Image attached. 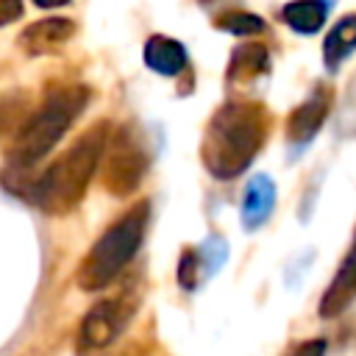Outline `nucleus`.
Masks as SVG:
<instances>
[{
  "label": "nucleus",
  "instance_id": "f257e3e1",
  "mask_svg": "<svg viewBox=\"0 0 356 356\" xmlns=\"http://www.w3.org/2000/svg\"><path fill=\"white\" fill-rule=\"evenodd\" d=\"M270 117L264 106L231 100L220 106L206 125L200 142V159L211 178L231 181L245 172L267 142Z\"/></svg>",
  "mask_w": 356,
  "mask_h": 356
},
{
  "label": "nucleus",
  "instance_id": "f03ea898",
  "mask_svg": "<svg viewBox=\"0 0 356 356\" xmlns=\"http://www.w3.org/2000/svg\"><path fill=\"white\" fill-rule=\"evenodd\" d=\"M111 136V125L106 120L89 125L56 161H50L42 175L31 184V203L50 214V217H64L70 214L86 195L95 172L100 170L106 145Z\"/></svg>",
  "mask_w": 356,
  "mask_h": 356
},
{
  "label": "nucleus",
  "instance_id": "7ed1b4c3",
  "mask_svg": "<svg viewBox=\"0 0 356 356\" xmlns=\"http://www.w3.org/2000/svg\"><path fill=\"white\" fill-rule=\"evenodd\" d=\"M86 103H89V89L81 83L50 92L11 136L6 147V164L14 172H22L39 164L44 156H50V150L64 139L72 122L83 114Z\"/></svg>",
  "mask_w": 356,
  "mask_h": 356
},
{
  "label": "nucleus",
  "instance_id": "20e7f679",
  "mask_svg": "<svg viewBox=\"0 0 356 356\" xmlns=\"http://www.w3.org/2000/svg\"><path fill=\"white\" fill-rule=\"evenodd\" d=\"M147 214H150L147 200H139L131 209H125L92 242V248L86 250L83 261L75 270V284L83 292H100V289H106L131 264V259L142 248L145 228H147Z\"/></svg>",
  "mask_w": 356,
  "mask_h": 356
},
{
  "label": "nucleus",
  "instance_id": "39448f33",
  "mask_svg": "<svg viewBox=\"0 0 356 356\" xmlns=\"http://www.w3.org/2000/svg\"><path fill=\"white\" fill-rule=\"evenodd\" d=\"M147 150L142 136H136L131 128H120L108 136L106 153H103V186L114 197H128L147 172Z\"/></svg>",
  "mask_w": 356,
  "mask_h": 356
},
{
  "label": "nucleus",
  "instance_id": "423d86ee",
  "mask_svg": "<svg viewBox=\"0 0 356 356\" xmlns=\"http://www.w3.org/2000/svg\"><path fill=\"white\" fill-rule=\"evenodd\" d=\"M134 312H136V298L131 292H117L111 298H100L81 320L78 350L92 353V350L108 348L122 334V328L131 323Z\"/></svg>",
  "mask_w": 356,
  "mask_h": 356
},
{
  "label": "nucleus",
  "instance_id": "0eeeda50",
  "mask_svg": "<svg viewBox=\"0 0 356 356\" xmlns=\"http://www.w3.org/2000/svg\"><path fill=\"white\" fill-rule=\"evenodd\" d=\"M328 108H331L328 86H317L300 106L292 108V114L286 120V145L292 147V153L303 150L317 136V131L323 128V122L328 117Z\"/></svg>",
  "mask_w": 356,
  "mask_h": 356
},
{
  "label": "nucleus",
  "instance_id": "6e6552de",
  "mask_svg": "<svg viewBox=\"0 0 356 356\" xmlns=\"http://www.w3.org/2000/svg\"><path fill=\"white\" fill-rule=\"evenodd\" d=\"M356 298V231H353V239H350V248L348 253L342 256L334 278L328 281L325 292L320 295V303H317V314L323 320H334L339 317L350 300Z\"/></svg>",
  "mask_w": 356,
  "mask_h": 356
},
{
  "label": "nucleus",
  "instance_id": "1a4fd4ad",
  "mask_svg": "<svg viewBox=\"0 0 356 356\" xmlns=\"http://www.w3.org/2000/svg\"><path fill=\"white\" fill-rule=\"evenodd\" d=\"M75 36V22L67 17H47L33 25H28L19 36V47L28 56H44L58 47H64Z\"/></svg>",
  "mask_w": 356,
  "mask_h": 356
},
{
  "label": "nucleus",
  "instance_id": "9d476101",
  "mask_svg": "<svg viewBox=\"0 0 356 356\" xmlns=\"http://www.w3.org/2000/svg\"><path fill=\"white\" fill-rule=\"evenodd\" d=\"M142 58L145 64L164 75V78H175L186 70L189 58H186V47L172 39V36H164V33H153L147 42H145V50H142Z\"/></svg>",
  "mask_w": 356,
  "mask_h": 356
},
{
  "label": "nucleus",
  "instance_id": "9b49d317",
  "mask_svg": "<svg viewBox=\"0 0 356 356\" xmlns=\"http://www.w3.org/2000/svg\"><path fill=\"white\" fill-rule=\"evenodd\" d=\"M273 209H275V184L270 181V175L259 172L248 181V186L242 192V209H239L242 225L248 231L264 225L267 217L273 214Z\"/></svg>",
  "mask_w": 356,
  "mask_h": 356
},
{
  "label": "nucleus",
  "instance_id": "f8f14e48",
  "mask_svg": "<svg viewBox=\"0 0 356 356\" xmlns=\"http://www.w3.org/2000/svg\"><path fill=\"white\" fill-rule=\"evenodd\" d=\"M331 6L334 0H292L281 8V19L286 22L289 31L300 36H314L323 31Z\"/></svg>",
  "mask_w": 356,
  "mask_h": 356
},
{
  "label": "nucleus",
  "instance_id": "ddd939ff",
  "mask_svg": "<svg viewBox=\"0 0 356 356\" xmlns=\"http://www.w3.org/2000/svg\"><path fill=\"white\" fill-rule=\"evenodd\" d=\"M356 53V14L342 17L323 39V61L334 72L339 64H345Z\"/></svg>",
  "mask_w": 356,
  "mask_h": 356
},
{
  "label": "nucleus",
  "instance_id": "4468645a",
  "mask_svg": "<svg viewBox=\"0 0 356 356\" xmlns=\"http://www.w3.org/2000/svg\"><path fill=\"white\" fill-rule=\"evenodd\" d=\"M270 58H267V47L264 44H242L231 53V64H228V78L231 81H250L259 78L261 72H267Z\"/></svg>",
  "mask_w": 356,
  "mask_h": 356
},
{
  "label": "nucleus",
  "instance_id": "2eb2a0df",
  "mask_svg": "<svg viewBox=\"0 0 356 356\" xmlns=\"http://www.w3.org/2000/svg\"><path fill=\"white\" fill-rule=\"evenodd\" d=\"M220 31L231 33V36H253V33H264V19L248 11H228L214 22Z\"/></svg>",
  "mask_w": 356,
  "mask_h": 356
},
{
  "label": "nucleus",
  "instance_id": "dca6fc26",
  "mask_svg": "<svg viewBox=\"0 0 356 356\" xmlns=\"http://www.w3.org/2000/svg\"><path fill=\"white\" fill-rule=\"evenodd\" d=\"M286 356H325V342L323 339H303Z\"/></svg>",
  "mask_w": 356,
  "mask_h": 356
},
{
  "label": "nucleus",
  "instance_id": "f3484780",
  "mask_svg": "<svg viewBox=\"0 0 356 356\" xmlns=\"http://www.w3.org/2000/svg\"><path fill=\"white\" fill-rule=\"evenodd\" d=\"M22 17V0H0V28Z\"/></svg>",
  "mask_w": 356,
  "mask_h": 356
},
{
  "label": "nucleus",
  "instance_id": "a211bd4d",
  "mask_svg": "<svg viewBox=\"0 0 356 356\" xmlns=\"http://www.w3.org/2000/svg\"><path fill=\"white\" fill-rule=\"evenodd\" d=\"M36 8H61V6H67L70 0H31Z\"/></svg>",
  "mask_w": 356,
  "mask_h": 356
}]
</instances>
